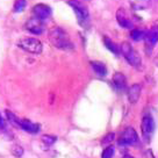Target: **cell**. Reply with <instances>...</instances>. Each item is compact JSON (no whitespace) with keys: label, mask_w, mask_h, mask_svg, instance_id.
<instances>
[{"label":"cell","mask_w":158,"mask_h":158,"mask_svg":"<svg viewBox=\"0 0 158 158\" xmlns=\"http://www.w3.org/2000/svg\"><path fill=\"white\" fill-rule=\"evenodd\" d=\"M91 66H92L93 71L97 73V76H99V77H106V76H107L108 70H107V66H106L102 62L92 60V62H91Z\"/></svg>","instance_id":"14"},{"label":"cell","mask_w":158,"mask_h":158,"mask_svg":"<svg viewBox=\"0 0 158 158\" xmlns=\"http://www.w3.org/2000/svg\"><path fill=\"white\" fill-rule=\"evenodd\" d=\"M114 138H115V134H114V133L106 134L104 137H102V141H101V143H102V145H108V147H109V144L113 142Z\"/></svg>","instance_id":"19"},{"label":"cell","mask_w":158,"mask_h":158,"mask_svg":"<svg viewBox=\"0 0 158 158\" xmlns=\"http://www.w3.org/2000/svg\"><path fill=\"white\" fill-rule=\"evenodd\" d=\"M123 158H135V157L130 156V155H126V156H123Z\"/></svg>","instance_id":"24"},{"label":"cell","mask_w":158,"mask_h":158,"mask_svg":"<svg viewBox=\"0 0 158 158\" xmlns=\"http://www.w3.org/2000/svg\"><path fill=\"white\" fill-rule=\"evenodd\" d=\"M112 84H113V87L118 92H122L127 89V79H126L123 73L116 72L112 78Z\"/></svg>","instance_id":"11"},{"label":"cell","mask_w":158,"mask_h":158,"mask_svg":"<svg viewBox=\"0 0 158 158\" xmlns=\"http://www.w3.org/2000/svg\"><path fill=\"white\" fill-rule=\"evenodd\" d=\"M4 127H5V122H4V118H2L1 114H0V130L4 129Z\"/></svg>","instance_id":"22"},{"label":"cell","mask_w":158,"mask_h":158,"mask_svg":"<svg viewBox=\"0 0 158 158\" xmlns=\"http://www.w3.org/2000/svg\"><path fill=\"white\" fill-rule=\"evenodd\" d=\"M51 13H52L51 7L45 5V4H36L33 7V14H34V16L41 19L42 21L49 19L50 16H51Z\"/></svg>","instance_id":"10"},{"label":"cell","mask_w":158,"mask_h":158,"mask_svg":"<svg viewBox=\"0 0 158 158\" xmlns=\"http://www.w3.org/2000/svg\"><path fill=\"white\" fill-rule=\"evenodd\" d=\"M157 42H158V25H156L153 26L151 29L147 30V36H145V40H144L147 54L150 55L152 52L153 47L157 44Z\"/></svg>","instance_id":"8"},{"label":"cell","mask_w":158,"mask_h":158,"mask_svg":"<svg viewBox=\"0 0 158 158\" xmlns=\"http://www.w3.org/2000/svg\"><path fill=\"white\" fill-rule=\"evenodd\" d=\"M138 142H139L138 135L133 127H127L124 129L121 137L118 139V144L124 145V147H134V145L138 144Z\"/></svg>","instance_id":"6"},{"label":"cell","mask_w":158,"mask_h":158,"mask_svg":"<svg viewBox=\"0 0 158 158\" xmlns=\"http://www.w3.org/2000/svg\"><path fill=\"white\" fill-rule=\"evenodd\" d=\"M120 51L123 55L124 59L128 62L129 64L134 66L135 69H141L142 68V58L136 50L133 48V45L129 42H123L120 45Z\"/></svg>","instance_id":"3"},{"label":"cell","mask_w":158,"mask_h":158,"mask_svg":"<svg viewBox=\"0 0 158 158\" xmlns=\"http://www.w3.org/2000/svg\"><path fill=\"white\" fill-rule=\"evenodd\" d=\"M142 86L139 84H133L128 89V100L131 105H135L141 98Z\"/></svg>","instance_id":"13"},{"label":"cell","mask_w":158,"mask_h":158,"mask_svg":"<svg viewBox=\"0 0 158 158\" xmlns=\"http://www.w3.org/2000/svg\"><path fill=\"white\" fill-rule=\"evenodd\" d=\"M25 28L26 30H28L31 34L41 35L44 30V21H42L36 16H31L26 21Z\"/></svg>","instance_id":"7"},{"label":"cell","mask_w":158,"mask_h":158,"mask_svg":"<svg viewBox=\"0 0 158 158\" xmlns=\"http://www.w3.org/2000/svg\"><path fill=\"white\" fill-rule=\"evenodd\" d=\"M155 65H156V66L158 68V54H157V56L155 57Z\"/></svg>","instance_id":"23"},{"label":"cell","mask_w":158,"mask_h":158,"mask_svg":"<svg viewBox=\"0 0 158 158\" xmlns=\"http://www.w3.org/2000/svg\"><path fill=\"white\" fill-rule=\"evenodd\" d=\"M27 5V0H14L13 12L14 13H22Z\"/></svg>","instance_id":"17"},{"label":"cell","mask_w":158,"mask_h":158,"mask_svg":"<svg viewBox=\"0 0 158 158\" xmlns=\"http://www.w3.org/2000/svg\"><path fill=\"white\" fill-rule=\"evenodd\" d=\"M141 131H142V136H143L144 141L149 142L152 137L153 133H155V120L150 114H145L142 118Z\"/></svg>","instance_id":"5"},{"label":"cell","mask_w":158,"mask_h":158,"mask_svg":"<svg viewBox=\"0 0 158 158\" xmlns=\"http://www.w3.org/2000/svg\"><path fill=\"white\" fill-rule=\"evenodd\" d=\"M102 42H104L105 47H106L110 52H113L114 55H116V56H118V55L121 52V51H120V48L118 47V44H116V43H114L113 41L109 39L108 36H104V37H102Z\"/></svg>","instance_id":"15"},{"label":"cell","mask_w":158,"mask_h":158,"mask_svg":"<svg viewBox=\"0 0 158 158\" xmlns=\"http://www.w3.org/2000/svg\"><path fill=\"white\" fill-rule=\"evenodd\" d=\"M116 21H118V26L124 28V29H133V21L128 16L123 7H120L116 10Z\"/></svg>","instance_id":"9"},{"label":"cell","mask_w":158,"mask_h":158,"mask_svg":"<svg viewBox=\"0 0 158 158\" xmlns=\"http://www.w3.org/2000/svg\"><path fill=\"white\" fill-rule=\"evenodd\" d=\"M145 36H147V30L135 28V29H131V31H130V37H131V40L135 41V42L144 41V40H145Z\"/></svg>","instance_id":"16"},{"label":"cell","mask_w":158,"mask_h":158,"mask_svg":"<svg viewBox=\"0 0 158 158\" xmlns=\"http://www.w3.org/2000/svg\"><path fill=\"white\" fill-rule=\"evenodd\" d=\"M114 152H115V150L112 145H109L107 148L105 149L104 151H102V155H101V158H112L114 156Z\"/></svg>","instance_id":"20"},{"label":"cell","mask_w":158,"mask_h":158,"mask_svg":"<svg viewBox=\"0 0 158 158\" xmlns=\"http://www.w3.org/2000/svg\"><path fill=\"white\" fill-rule=\"evenodd\" d=\"M10 151H12V153L14 155L15 157H20V156L23 155V149H22V147H20V145H14Z\"/></svg>","instance_id":"21"},{"label":"cell","mask_w":158,"mask_h":158,"mask_svg":"<svg viewBox=\"0 0 158 158\" xmlns=\"http://www.w3.org/2000/svg\"><path fill=\"white\" fill-rule=\"evenodd\" d=\"M18 127H20L22 130H25V131L30 134L39 133L40 128H41L40 124L34 123V122H31L29 120H26V118H21V120L18 121Z\"/></svg>","instance_id":"12"},{"label":"cell","mask_w":158,"mask_h":158,"mask_svg":"<svg viewBox=\"0 0 158 158\" xmlns=\"http://www.w3.org/2000/svg\"><path fill=\"white\" fill-rule=\"evenodd\" d=\"M49 41L50 43L54 45L56 49L64 50V51H69V50H73L74 44L71 41L70 35L68 31H65L62 27H52L49 31Z\"/></svg>","instance_id":"1"},{"label":"cell","mask_w":158,"mask_h":158,"mask_svg":"<svg viewBox=\"0 0 158 158\" xmlns=\"http://www.w3.org/2000/svg\"><path fill=\"white\" fill-rule=\"evenodd\" d=\"M18 47L21 48L22 50L27 51V52L35 54V55H39L43 51V44H42V42L39 39L29 37V36L21 37L18 41Z\"/></svg>","instance_id":"4"},{"label":"cell","mask_w":158,"mask_h":158,"mask_svg":"<svg viewBox=\"0 0 158 158\" xmlns=\"http://www.w3.org/2000/svg\"><path fill=\"white\" fill-rule=\"evenodd\" d=\"M41 141L45 144V145H52V144L56 143V141H57V136H55V135H43L42 137H41Z\"/></svg>","instance_id":"18"},{"label":"cell","mask_w":158,"mask_h":158,"mask_svg":"<svg viewBox=\"0 0 158 158\" xmlns=\"http://www.w3.org/2000/svg\"><path fill=\"white\" fill-rule=\"evenodd\" d=\"M68 4L73 8L79 26L83 27L84 29H87L89 27V23H91L89 12L87 6L85 5L83 1H80V0H68Z\"/></svg>","instance_id":"2"}]
</instances>
